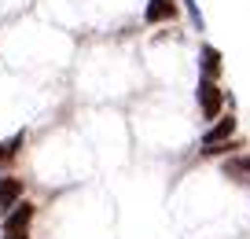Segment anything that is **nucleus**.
Here are the masks:
<instances>
[{"instance_id":"1","label":"nucleus","mask_w":250,"mask_h":239,"mask_svg":"<svg viewBox=\"0 0 250 239\" xmlns=\"http://www.w3.org/2000/svg\"><path fill=\"white\" fill-rule=\"evenodd\" d=\"M37 217V206L33 202H19L11 214H4V224H0V239H30V224Z\"/></svg>"},{"instance_id":"2","label":"nucleus","mask_w":250,"mask_h":239,"mask_svg":"<svg viewBox=\"0 0 250 239\" xmlns=\"http://www.w3.org/2000/svg\"><path fill=\"white\" fill-rule=\"evenodd\" d=\"M232 136H235V118L225 114L203 132V154H225L232 147Z\"/></svg>"},{"instance_id":"3","label":"nucleus","mask_w":250,"mask_h":239,"mask_svg":"<svg viewBox=\"0 0 250 239\" xmlns=\"http://www.w3.org/2000/svg\"><path fill=\"white\" fill-rule=\"evenodd\" d=\"M195 103H199V114H203L206 122H217V118H221V107H225V92H221L217 81H210V77H199Z\"/></svg>"},{"instance_id":"4","label":"nucleus","mask_w":250,"mask_h":239,"mask_svg":"<svg viewBox=\"0 0 250 239\" xmlns=\"http://www.w3.org/2000/svg\"><path fill=\"white\" fill-rule=\"evenodd\" d=\"M177 15H180V4H177V0H147V8H144V22H147V26L173 22Z\"/></svg>"},{"instance_id":"5","label":"nucleus","mask_w":250,"mask_h":239,"mask_svg":"<svg viewBox=\"0 0 250 239\" xmlns=\"http://www.w3.org/2000/svg\"><path fill=\"white\" fill-rule=\"evenodd\" d=\"M26 184L19 177H0V214H11V210L22 202Z\"/></svg>"},{"instance_id":"6","label":"nucleus","mask_w":250,"mask_h":239,"mask_svg":"<svg viewBox=\"0 0 250 239\" xmlns=\"http://www.w3.org/2000/svg\"><path fill=\"white\" fill-rule=\"evenodd\" d=\"M199 63H203V77H210V81H217V77H221V52L213 44L199 48Z\"/></svg>"},{"instance_id":"7","label":"nucleus","mask_w":250,"mask_h":239,"mask_svg":"<svg viewBox=\"0 0 250 239\" xmlns=\"http://www.w3.org/2000/svg\"><path fill=\"white\" fill-rule=\"evenodd\" d=\"M225 177L228 180H250V154H235L225 162Z\"/></svg>"},{"instance_id":"8","label":"nucleus","mask_w":250,"mask_h":239,"mask_svg":"<svg viewBox=\"0 0 250 239\" xmlns=\"http://www.w3.org/2000/svg\"><path fill=\"white\" fill-rule=\"evenodd\" d=\"M4 162H8V151H4V144H0V166H4Z\"/></svg>"}]
</instances>
